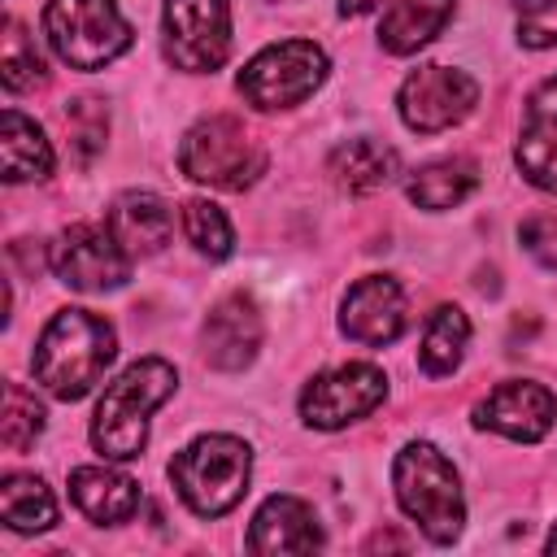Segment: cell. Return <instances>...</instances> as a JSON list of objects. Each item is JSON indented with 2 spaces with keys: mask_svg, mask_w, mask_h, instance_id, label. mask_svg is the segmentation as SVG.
<instances>
[{
  "mask_svg": "<svg viewBox=\"0 0 557 557\" xmlns=\"http://www.w3.org/2000/svg\"><path fill=\"white\" fill-rule=\"evenodd\" d=\"M44 431V405L22 383H4V413H0V440L9 453H22Z\"/></svg>",
  "mask_w": 557,
  "mask_h": 557,
  "instance_id": "d4e9b609",
  "label": "cell"
},
{
  "mask_svg": "<svg viewBox=\"0 0 557 557\" xmlns=\"http://www.w3.org/2000/svg\"><path fill=\"white\" fill-rule=\"evenodd\" d=\"M453 4L457 0H392L387 13H383V22H379V44L392 57L418 52L422 44H431L448 26Z\"/></svg>",
  "mask_w": 557,
  "mask_h": 557,
  "instance_id": "d6986e66",
  "label": "cell"
},
{
  "mask_svg": "<svg viewBox=\"0 0 557 557\" xmlns=\"http://www.w3.org/2000/svg\"><path fill=\"white\" fill-rule=\"evenodd\" d=\"M379 0H339V13H370Z\"/></svg>",
  "mask_w": 557,
  "mask_h": 557,
  "instance_id": "4dcf8cb0",
  "label": "cell"
},
{
  "mask_svg": "<svg viewBox=\"0 0 557 557\" xmlns=\"http://www.w3.org/2000/svg\"><path fill=\"white\" fill-rule=\"evenodd\" d=\"M548 553H557V527H553V535H548Z\"/></svg>",
  "mask_w": 557,
  "mask_h": 557,
  "instance_id": "1f68e13d",
  "label": "cell"
},
{
  "mask_svg": "<svg viewBox=\"0 0 557 557\" xmlns=\"http://www.w3.org/2000/svg\"><path fill=\"white\" fill-rule=\"evenodd\" d=\"M165 57L187 74H213L231 57L226 0H165Z\"/></svg>",
  "mask_w": 557,
  "mask_h": 557,
  "instance_id": "30bf717a",
  "label": "cell"
},
{
  "mask_svg": "<svg viewBox=\"0 0 557 557\" xmlns=\"http://www.w3.org/2000/svg\"><path fill=\"white\" fill-rule=\"evenodd\" d=\"M518 239H522V248H527L544 270H557V218H553V213H531V218L518 226Z\"/></svg>",
  "mask_w": 557,
  "mask_h": 557,
  "instance_id": "f546056e",
  "label": "cell"
},
{
  "mask_svg": "<svg viewBox=\"0 0 557 557\" xmlns=\"http://www.w3.org/2000/svg\"><path fill=\"white\" fill-rule=\"evenodd\" d=\"M513 9L527 48H557V0H513Z\"/></svg>",
  "mask_w": 557,
  "mask_h": 557,
  "instance_id": "f1b7e54d",
  "label": "cell"
},
{
  "mask_svg": "<svg viewBox=\"0 0 557 557\" xmlns=\"http://www.w3.org/2000/svg\"><path fill=\"white\" fill-rule=\"evenodd\" d=\"M248 548L252 553H313L322 548L318 513L300 496H270L248 527Z\"/></svg>",
  "mask_w": 557,
  "mask_h": 557,
  "instance_id": "2e32d148",
  "label": "cell"
},
{
  "mask_svg": "<svg viewBox=\"0 0 557 557\" xmlns=\"http://www.w3.org/2000/svg\"><path fill=\"white\" fill-rule=\"evenodd\" d=\"M178 374L170 361L161 357H144L135 366H126L100 396L96 418H91V444L100 457L113 461H131L144 453L148 444V413L174 392Z\"/></svg>",
  "mask_w": 557,
  "mask_h": 557,
  "instance_id": "7a4b0ae2",
  "label": "cell"
},
{
  "mask_svg": "<svg viewBox=\"0 0 557 557\" xmlns=\"http://www.w3.org/2000/svg\"><path fill=\"white\" fill-rule=\"evenodd\" d=\"M183 226H187V239H191L205 257H213V261L226 257L231 244H235L226 213H222L218 205H209V200H187V205H183Z\"/></svg>",
  "mask_w": 557,
  "mask_h": 557,
  "instance_id": "4316f807",
  "label": "cell"
},
{
  "mask_svg": "<svg viewBox=\"0 0 557 557\" xmlns=\"http://www.w3.org/2000/svg\"><path fill=\"white\" fill-rule=\"evenodd\" d=\"M470 344V318L457 305H440L422 326L418 361L426 374H453L461 366V352Z\"/></svg>",
  "mask_w": 557,
  "mask_h": 557,
  "instance_id": "cb8c5ba5",
  "label": "cell"
},
{
  "mask_svg": "<svg viewBox=\"0 0 557 557\" xmlns=\"http://www.w3.org/2000/svg\"><path fill=\"white\" fill-rule=\"evenodd\" d=\"M65 126H70V139L78 148V161H91L100 148H104V131H109V117L100 109V100H70L65 109Z\"/></svg>",
  "mask_w": 557,
  "mask_h": 557,
  "instance_id": "83f0119b",
  "label": "cell"
},
{
  "mask_svg": "<svg viewBox=\"0 0 557 557\" xmlns=\"http://www.w3.org/2000/svg\"><path fill=\"white\" fill-rule=\"evenodd\" d=\"M387 396V374L370 361H348L335 370H322L300 392V418L318 431H339L357 418H366Z\"/></svg>",
  "mask_w": 557,
  "mask_h": 557,
  "instance_id": "9c48e42d",
  "label": "cell"
},
{
  "mask_svg": "<svg viewBox=\"0 0 557 557\" xmlns=\"http://www.w3.org/2000/svg\"><path fill=\"white\" fill-rule=\"evenodd\" d=\"M109 231L117 235V244L135 257V252H161L170 231H174V213L157 191H122L109 209Z\"/></svg>",
  "mask_w": 557,
  "mask_h": 557,
  "instance_id": "e0dca14e",
  "label": "cell"
},
{
  "mask_svg": "<svg viewBox=\"0 0 557 557\" xmlns=\"http://www.w3.org/2000/svg\"><path fill=\"white\" fill-rule=\"evenodd\" d=\"M474 187H479V165L470 157H440V161H426L422 170H413L405 191L418 209L440 213V209L461 205Z\"/></svg>",
  "mask_w": 557,
  "mask_h": 557,
  "instance_id": "7402d4cb",
  "label": "cell"
},
{
  "mask_svg": "<svg viewBox=\"0 0 557 557\" xmlns=\"http://www.w3.org/2000/svg\"><path fill=\"white\" fill-rule=\"evenodd\" d=\"M392 483H396L400 509L426 531V540L453 544L461 535V522H466L461 479L435 444H426V440L405 444L392 461Z\"/></svg>",
  "mask_w": 557,
  "mask_h": 557,
  "instance_id": "3957f363",
  "label": "cell"
},
{
  "mask_svg": "<svg viewBox=\"0 0 557 557\" xmlns=\"http://www.w3.org/2000/svg\"><path fill=\"white\" fill-rule=\"evenodd\" d=\"M400 117L409 131L435 135L457 126L461 117H470V109L479 104V83L466 70H448V65H422L400 83Z\"/></svg>",
  "mask_w": 557,
  "mask_h": 557,
  "instance_id": "8fae6325",
  "label": "cell"
},
{
  "mask_svg": "<svg viewBox=\"0 0 557 557\" xmlns=\"http://www.w3.org/2000/svg\"><path fill=\"white\" fill-rule=\"evenodd\" d=\"M70 496L100 527H117L139 509V483L109 466H78L70 474Z\"/></svg>",
  "mask_w": 557,
  "mask_h": 557,
  "instance_id": "ac0fdd59",
  "label": "cell"
},
{
  "mask_svg": "<svg viewBox=\"0 0 557 557\" xmlns=\"http://www.w3.org/2000/svg\"><path fill=\"white\" fill-rule=\"evenodd\" d=\"M178 170L191 183L205 187H222V191H244L261 178L265 170V148L252 139V131L231 117V113H213L205 122H196L183 144H178Z\"/></svg>",
  "mask_w": 557,
  "mask_h": 557,
  "instance_id": "5b68a950",
  "label": "cell"
},
{
  "mask_svg": "<svg viewBox=\"0 0 557 557\" xmlns=\"http://www.w3.org/2000/svg\"><path fill=\"white\" fill-rule=\"evenodd\" d=\"M0 518L9 531H48L57 522V500L35 474H4L0 483Z\"/></svg>",
  "mask_w": 557,
  "mask_h": 557,
  "instance_id": "603a6c76",
  "label": "cell"
},
{
  "mask_svg": "<svg viewBox=\"0 0 557 557\" xmlns=\"http://www.w3.org/2000/svg\"><path fill=\"white\" fill-rule=\"evenodd\" d=\"M513 161H518L527 183L557 191V74L531 91Z\"/></svg>",
  "mask_w": 557,
  "mask_h": 557,
  "instance_id": "9a60e30c",
  "label": "cell"
},
{
  "mask_svg": "<svg viewBox=\"0 0 557 557\" xmlns=\"http://www.w3.org/2000/svg\"><path fill=\"white\" fill-rule=\"evenodd\" d=\"M339 326L348 339L383 348L405 331V292L387 274H366L348 287L339 305Z\"/></svg>",
  "mask_w": 557,
  "mask_h": 557,
  "instance_id": "4fadbf2b",
  "label": "cell"
},
{
  "mask_svg": "<svg viewBox=\"0 0 557 557\" xmlns=\"http://www.w3.org/2000/svg\"><path fill=\"white\" fill-rule=\"evenodd\" d=\"M252 453L235 435H200L170 461V483L200 518H222L248 492Z\"/></svg>",
  "mask_w": 557,
  "mask_h": 557,
  "instance_id": "277c9868",
  "label": "cell"
},
{
  "mask_svg": "<svg viewBox=\"0 0 557 557\" xmlns=\"http://www.w3.org/2000/svg\"><path fill=\"white\" fill-rule=\"evenodd\" d=\"M48 265L74 292H113L131 278V252L117 244L109 226L96 222L65 226L48 252Z\"/></svg>",
  "mask_w": 557,
  "mask_h": 557,
  "instance_id": "ba28073f",
  "label": "cell"
},
{
  "mask_svg": "<svg viewBox=\"0 0 557 557\" xmlns=\"http://www.w3.org/2000/svg\"><path fill=\"white\" fill-rule=\"evenodd\" d=\"M0 78L9 91H26L44 78V61L35 52V39L22 30L17 17L4 22V52H0Z\"/></svg>",
  "mask_w": 557,
  "mask_h": 557,
  "instance_id": "484cf974",
  "label": "cell"
},
{
  "mask_svg": "<svg viewBox=\"0 0 557 557\" xmlns=\"http://www.w3.org/2000/svg\"><path fill=\"white\" fill-rule=\"evenodd\" d=\"M44 35L74 70H104L131 48V26L113 0H48Z\"/></svg>",
  "mask_w": 557,
  "mask_h": 557,
  "instance_id": "8992f818",
  "label": "cell"
},
{
  "mask_svg": "<svg viewBox=\"0 0 557 557\" xmlns=\"http://www.w3.org/2000/svg\"><path fill=\"white\" fill-rule=\"evenodd\" d=\"M113 352H117V335L100 313L61 309L44 326V335L35 344V357H30V370H35V379L48 396L78 400L100 383Z\"/></svg>",
  "mask_w": 557,
  "mask_h": 557,
  "instance_id": "6da1fadb",
  "label": "cell"
},
{
  "mask_svg": "<svg viewBox=\"0 0 557 557\" xmlns=\"http://www.w3.org/2000/svg\"><path fill=\"white\" fill-rule=\"evenodd\" d=\"M557 418V396L544 387V383H531V379H509V383H496L479 405H474V426L483 431H496L505 440H518V444H535L548 435Z\"/></svg>",
  "mask_w": 557,
  "mask_h": 557,
  "instance_id": "7c38bea8",
  "label": "cell"
},
{
  "mask_svg": "<svg viewBox=\"0 0 557 557\" xmlns=\"http://www.w3.org/2000/svg\"><path fill=\"white\" fill-rule=\"evenodd\" d=\"M326 52L309 39H283L261 48L244 70H239V96L252 109H292L309 100L322 78H326Z\"/></svg>",
  "mask_w": 557,
  "mask_h": 557,
  "instance_id": "52a82bcc",
  "label": "cell"
},
{
  "mask_svg": "<svg viewBox=\"0 0 557 557\" xmlns=\"http://www.w3.org/2000/svg\"><path fill=\"white\" fill-rule=\"evenodd\" d=\"M326 170H331V178H335L344 191L366 196V191H379V187H387V183L396 178L400 157H396V148H387V144H379V139H348V144H339V148L331 152Z\"/></svg>",
  "mask_w": 557,
  "mask_h": 557,
  "instance_id": "ffe728a7",
  "label": "cell"
},
{
  "mask_svg": "<svg viewBox=\"0 0 557 557\" xmlns=\"http://www.w3.org/2000/svg\"><path fill=\"white\" fill-rule=\"evenodd\" d=\"M0 165H4V183H26V178L52 174V144L17 109H4V117H0Z\"/></svg>",
  "mask_w": 557,
  "mask_h": 557,
  "instance_id": "44dd1931",
  "label": "cell"
},
{
  "mask_svg": "<svg viewBox=\"0 0 557 557\" xmlns=\"http://www.w3.org/2000/svg\"><path fill=\"white\" fill-rule=\"evenodd\" d=\"M261 348V313L244 292L222 296L205 318V357L218 370H244Z\"/></svg>",
  "mask_w": 557,
  "mask_h": 557,
  "instance_id": "5bb4252c",
  "label": "cell"
}]
</instances>
